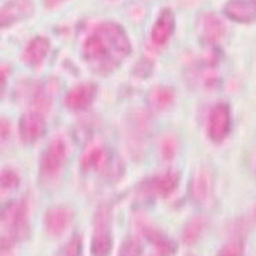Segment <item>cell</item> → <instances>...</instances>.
Segmentation results:
<instances>
[{
  "label": "cell",
  "instance_id": "obj_1",
  "mask_svg": "<svg viewBox=\"0 0 256 256\" xmlns=\"http://www.w3.org/2000/svg\"><path fill=\"white\" fill-rule=\"evenodd\" d=\"M132 53L126 30L118 22L106 21L96 26L82 46V56L97 74H110Z\"/></svg>",
  "mask_w": 256,
  "mask_h": 256
},
{
  "label": "cell",
  "instance_id": "obj_2",
  "mask_svg": "<svg viewBox=\"0 0 256 256\" xmlns=\"http://www.w3.org/2000/svg\"><path fill=\"white\" fill-rule=\"evenodd\" d=\"M26 204L21 200L10 201L2 208V227H4L6 234L2 236V252L10 250L16 241L24 238L28 234L26 222Z\"/></svg>",
  "mask_w": 256,
  "mask_h": 256
},
{
  "label": "cell",
  "instance_id": "obj_3",
  "mask_svg": "<svg viewBox=\"0 0 256 256\" xmlns=\"http://www.w3.org/2000/svg\"><path fill=\"white\" fill-rule=\"evenodd\" d=\"M111 212L108 206H102L96 212L94 234L90 244V252L93 256H110L114 246L111 230Z\"/></svg>",
  "mask_w": 256,
  "mask_h": 256
},
{
  "label": "cell",
  "instance_id": "obj_4",
  "mask_svg": "<svg viewBox=\"0 0 256 256\" xmlns=\"http://www.w3.org/2000/svg\"><path fill=\"white\" fill-rule=\"evenodd\" d=\"M232 130V111L227 102H218L208 118V136L214 143H222Z\"/></svg>",
  "mask_w": 256,
  "mask_h": 256
},
{
  "label": "cell",
  "instance_id": "obj_5",
  "mask_svg": "<svg viewBox=\"0 0 256 256\" xmlns=\"http://www.w3.org/2000/svg\"><path fill=\"white\" fill-rule=\"evenodd\" d=\"M226 34L224 24L214 12H202L196 20V35L204 44L214 46Z\"/></svg>",
  "mask_w": 256,
  "mask_h": 256
},
{
  "label": "cell",
  "instance_id": "obj_6",
  "mask_svg": "<svg viewBox=\"0 0 256 256\" xmlns=\"http://www.w3.org/2000/svg\"><path fill=\"white\" fill-rule=\"evenodd\" d=\"M35 6L32 0H8L0 12V26L2 30L10 28L22 20L34 14Z\"/></svg>",
  "mask_w": 256,
  "mask_h": 256
},
{
  "label": "cell",
  "instance_id": "obj_7",
  "mask_svg": "<svg viewBox=\"0 0 256 256\" xmlns=\"http://www.w3.org/2000/svg\"><path fill=\"white\" fill-rule=\"evenodd\" d=\"M66 160V147L62 140L56 138L48 144L46 151L43 152L42 161H40V170L42 174L52 178L60 172L61 168L64 166Z\"/></svg>",
  "mask_w": 256,
  "mask_h": 256
},
{
  "label": "cell",
  "instance_id": "obj_8",
  "mask_svg": "<svg viewBox=\"0 0 256 256\" xmlns=\"http://www.w3.org/2000/svg\"><path fill=\"white\" fill-rule=\"evenodd\" d=\"M18 133L25 144H32L46 133V120L39 112L24 114L18 122Z\"/></svg>",
  "mask_w": 256,
  "mask_h": 256
},
{
  "label": "cell",
  "instance_id": "obj_9",
  "mask_svg": "<svg viewBox=\"0 0 256 256\" xmlns=\"http://www.w3.org/2000/svg\"><path fill=\"white\" fill-rule=\"evenodd\" d=\"M72 220H74V210L70 206L57 205L46 210L43 223H44L46 232L50 236L58 237L68 228Z\"/></svg>",
  "mask_w": 256,
  "mask_h": 256
},
{
  "label": "cell",
  "instance_id": "obj_10",
  "mask_svg": "<svg viewBox=\"0 0 256 256\" xmlns=\"http://www.w3.org/2000/svg\"><path fill=\"white\" fill-rule=\"evenodd\" d=\"M97 96V86L94 84H80L74 86L64 97V104L71 111H84L92 106Z\"/></svg>",
  "mask_w": 256,
  "mask_h": 256
},
{
  "label": "cell",
  "instance_id": "obj_11",
  "mask_svg": "<svg viewBox=\"0 0 256 256\" xmlns=\"http://www.w3.org/2000/svg\"><path fill=\"white\" fill-rule=\"evenodd\" d=\"M223 12L237 24H252L256 21V0H227Z\"/></svg>",
  "mask_w": 256,
  "mask_h": 256
},
{
  "label": "cell",
  "instance_id": "obj_12",
  "mask_svg": "<svg viewBox=\"0 0 256 256\" xmlns=\"http://www.w3.org/2000/svg\"><path fill=\"white\" fill-rule=\"evenodd\" d=\"M174 28H176V20L173 12L170 8H162L151 30V42L155 46H165L172 38Z\"/></svg>",
  "mask_w": 256,
  "mask_h": 256
},
{
  "label": "cell",
  "instance_id": "obj_13",
  "mask_svg": "<svg viewBox=\"0 0 256 256\" xmlns=\"http://www.w3.org/2000/svg\"><path fill=\"white\" fill-rule=\"evenodd\" d=\"M146 191L148 194H154L158 196H168L179 186V173L168 170L161 174H156L151 179L146 180Z\"/></svg>",
  "mask_w": 256,
  "mask_h": 256
},
{
  "label": "cell",
  "instance_id": "obj_14",
  "mask_svg": "<svg viewBox=\"0 0 256 256\" xmlns=\"http://www.w3.org/2000/svg\"><path fill=\"white\" fill-rule=\"evenodd\" d=\"M112 152L107 147H93L84 155L80 168L84 172H102L110 166Z\"/></svg>",
  "mask_w": 256,
  "mask_h": 256
},
{
  "label": "cell",
  "instance_id": "obj_15",
  "mask_svg": "<svg viewBox=\"0 0 256 256\" xmlns=\"http://www.w3.org/2000/svg\"><path fill=\"white\" fill-rule=\"evenodd\" d=\"M50 50V40L44 36H35L25 46L22 61L30 66H39L42 64Z\"/></svg>",
  "mask_w": 256,
  "mask_h": 256
},
{
  "label": "cell",
  "instance_id": "obj_16",
  "mask_svg": "<svg viewBox=\"0 0 256 256\" xmlns=\"http://www.w3.org/2000/svg\"><path fill=\"white\" fill-rule=\"evenodd\" d=\"M144 237L148 240L150 244L154 245V248L158 250V254L162 256H173L178 250V245L172 238H169L165 232H162L160 228H155L152 226L142 227Z\"/></svg>",
  "mask_w": 256,
  "mask_h": 256
},
{
  "label": "cell",
  "instance_id": "obj_17",
  "mask_svg": "<svg viewBox=\"0 0 256 256\" xmlns=\"http://www.w3.org/2000/svg\"><path fill=\"white\" fill-rule=\"evenodd\" d=\"M148 106L155 111H165L174 102V90L169 86H154L147 96Z\"/></svg>",
  "mask_w": 256,
  "mask_h": 256
},
{
  "label": "cell",
  "instance_id": "obj_18",
  "mask_svg": "<svg viewBox=\"0 0 256 256\" xmlns=\"http://www.w3.org/2000/svg\"><path fill=\"white\" fill-rule=\"evenodd\" d=\"M212 191V178L206 170H201L192 182V194L198 201H205Z\"/></svg>",
  "mask_w": 256,
  "mask_h": 256
},
{
  "label": "cell",
  "instance_id": "obj_19",
  "mask_svg": "<svg viewBox=\"0 0 256 256\" xmlns=\"http://www.w3.org/2000/svg\"><path fill=\"white\" fill-rule=\"evenodd\" d=\"M205 228V219L201 216H196L192 218L184 227V232H183V241L187 245L196 244V241L200 240L201 234L204 232Z\"/></svg>",
  "mask_w": 256,
  "mask_h": 256
},
{
  "label": "cell",
  "instance_id": "obj_20",
  "mask_svg": "<svg viewBox=\"0 0 256 256\" xmlns=\"http://www.w3.org/2000/svg\"><path fill=\"white\" fill-rule=\"evenodd\" d=\"M143 255V244L136 237H128L122 242L118 252V256H142Z\"/></svg>",
  "mask_w": 256,
  "mask_h": 256
},
{
  "label": "cell",
  "instance_id": "obj_21",
  "mask_svg": "<svg viewBox=\"0 0 256 256\" xmlns=\"http://www.w3.org/2000/svg\"><path fill=\"white\" fill-rule=\"evenodd\" d=\"M84 250V242L80 236H74L68 242H66L58 256H82Z\"/></svg>",
  "mask_w": 256,
  "mask_h": 256
},
{
  "label": "cell",
  "instance_id": "obj_22",
  "mask_svg": "<svg viewBox=\"0 0 256 256\" xmlns=\"http://www.w3.org/2000/svg\"><path fill=\"white\" fill-rule=\"evenodd\" d=\"M244 242L242 240H232L226 245H223L218 256H244Z\"/></svg>",
  "mask_w": 256,
  "mask_h": 256
},
{
  "label": "cell",
  "instance_id": "obj_23",
  "mask_svg": "<svg viewBox=\"0 0 256 256\" xmlns=\"http://www.w3.org/2000/svg\"><path fill=\"white\" fill-rule=\"evenodd\" d=\"M178 154V142L173 136H166L161 143V155L165 161H172Z\"/></svg>",
  "mask_w": 256,
  "mask_h": 256
},
{
  "label": "cell",
  "instance_id": "obj_24",
  "mask_svg": "<svg viewBox=\"0 0 256 256\" xmlns=\"http://www.w3.org/2000/svg\"><path fill=\"white\" fill-rule=\"evenodd\" d=\"M0 182H2V190H12L20 184V178L12 169H3L0 174Z\"/></svg>",
  "mask_w": 256,
  "mask_h": 256
},
{
  "label": "cell",
  "instance_id": "obj_25",
  "mask_svg": "<svg viewBox=\"0 0 256 256\" xmlns=\"http://www.w3.org/2000/svg\"><path fill=\"white\" fill-rule=\"evenodd\" d=\"M10 132V125L6 120H2V138H7Z\"/></svg>",
  "mask_w": 256,
  "mask_h": 256
},
{
  "label": "cell",
  "instance_id": "obj_26",
  "mask_svg": "<svg viewBox=\"0 0 256 256\" xmlns=\"http://www.w3.org/2000/svg\"><path fill=\"white\" fill-rule=\"evenodd\" d=\"M64 0H46L44 2V6L48 7V8H54V7H57L58 4H61Z\"/></svg>",
  "mask_w": 256,
  "mask_h": 256
},
{
  "label": "cell",
  "instance_id": "obj_27",
  "mask_svg": "<svg viewBox=\"0 0 256 256\" xmlns=\"http://www.w3.org/2000/svg\"><path fill=\"white\" fill-rule=\"evenodd\" d=\"M7 66H2V89H3V86L6 84V79H7Z\"/></svg>",
  "mask_w": 256,
  "mask_h": 256
}]
</instances>
